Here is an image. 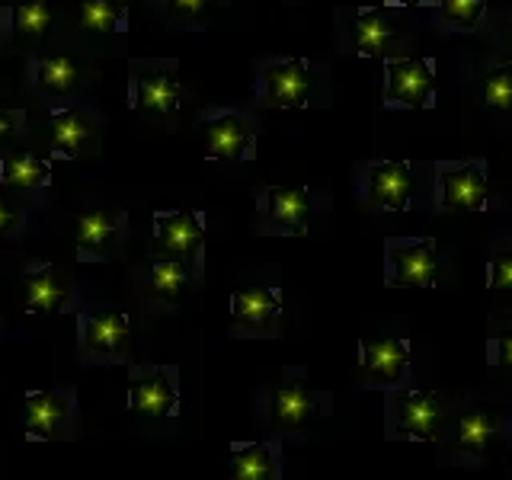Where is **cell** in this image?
Instances as JSON below:
<instances>
[{
	"label": "cell",
	"mask_w": 512,
	"mask_h": 480,
	"mask_svg": "<svg viewBox=\"0 0 512 480\" xmlns=\"http://www.w3.org/2000/svg\"><path fill=\"white\" fill-rule=\"evenodd\" d=\"M189 285V263L183 260H167L160 256L157 263H151V292L160 298H176Z\"/></svg>",
	"instance_id": "obj_24"
},
{
	"label": "cell",
	"mask_w": 512,
	"mask_h": 480,
	"mask_svg": "<svg viewBox=\"0 0 512 480\" xmlns=\"http://www.w3.org/2000/svg\"><path fill=\"white\" fill-rule=\"evenodd\" d=\"M442 7L455 26L471 29V26H477L480 13H484V0H442Z\"/></svg>",
	"instance_id": "obj_31"
},
{
	"label": "cell",
	"mask_w": 512,
	"mask_h": 480,
	"mask_svg": "<svg viewBox=\"0 0 512 480\" xmlns=\"http://www.w3.org/2000/svg\"><path fill=\"white\" fill-rule=\"evenodd\" d=\"M132 343V327L122 311H90L84 320V349L122 356Z\"/></svg>",
	"instance_id": "obj_15"
},
{
	"label": "cell",
	"mask_w": 512,
	"mask_h": 480,
	"mask_svg": "<svg viewBox=\"0 0 512 480\" xmlns=\"http://www.w3.org/2000/svg\"><path fill=\"white\" fill-rule=\"evenodd\" d=\"M391 39H394V29L384 23L381 13H362L356 16V23H352V45H356L359 55L381 58Z\"/></svg>",
	"instance_id": "obj_21"
},
{
	"label": "cell",
	"mask_w": 512,
	"mask_h": 480,
	"mask_svg": "<svg viewBox=\"0 0 512 480\" xmlns=\"http://www.w3.org/2000/svg\"><path fill=\"white\" fill-rule=\"evenodd\" d=\"M330 413V394H320L308 384V368H282V381L269 391L263 404V426L272 436H292L304 432L317 416Z\"/></svg>",
	"instance_id": "obj_1"
},
{
	"label": "cell",
	"mask_w": 512,
	"mask_h": 480,
	"mask_svg": "<svg viewBox=\"0 0 512 480\" xmlns=\"http://www.w3.org/2000/svg\"><path fill=\"white\" fill-rule=\"evenodd\" d=\"M208 157L215 160H244L253 144V128L237 112H224L208 125Z\"/></svg>",
	"instance_id": "obj_16"
},
{
	"label": "cell",
	"mask_w": 512,
	"mask_h": 480,
	"mask_svg": "<svg viewBox=\"0 0 512 480\" xmlns=\"http://www.w3.org/2000/svg\"><path fill=\"white\" fill-rule=\"evenodd\" d=\"M263 231L269 234H304L314 212L308 186H269L263 189Z\"/></svg>",
	"instance_id": "obj_9"
},
{
	"label": "cell",
	"mask_w": 512,
	"mask_h": 480,
	"mask_svg": "<svg viewBox=\"0 0 512 480\" xmlns=\"http://www.w3.org/2000/svg\"><path fill=\"white\" fill-rule=\"evenodd\" d=\"M400 4H413V0H400Z\"/></svg>",
	"instance_id": "obj_36"
},
{
	"label": "cell",
	"mask_w": 512,
	"mask_h": 480,
	"mask_svg": "<svg viewBox=\"0 0 512 480\" xmlns=\"http://www.w3.org/2000/svg\"><path fill=\"white\" fill-rule=\"evenodd\" d=\"M509 420L500 407H474L468 413L458 416V423L452 429V436L442 442V455L439 461L445 464H480L484 455L490 452V445L506 436Z\"/></svg>",
	"instance_id": "obj_5"
},
{
	"label": "cell",
	"mask_w": 512,
	"mask_h": 480,
	"mask_svg": "<svg viewBox=\"0 0 512 480\" xmlns=\"http://www.w3.org/2000/svg\"><path fill=\"white\" fill-rule=\"evenodd\" d=\"M10 132H13V116L7 109H0V141H4Z\"/></svg>",
	"instance_id": "obj_34"
},
{
	"label": "cell",
	"mask_w": 512,
	"mask_h": 480,
	"mask_svg": "<svg viewBox=\"0 0 512 480\" xmlns=\"http://www.w3.org/2000/svg\"><path fill=\"white\" fill-rule=\"evenodd\" d=\"M480 90H484V100L496 109H512V74L509 71H490L480 77Z\"/></svg>",
	"instance_id": "obj_30"
},
{
	"label": "cell",
	"mask_w": 512,
	"mask_h": 480,
	"mask_svg": "<svg viewBox=\"0 0 512 480\" xmlns=\"http://www.w3.org/2000/svg\"><path fill=\"white\" fill-rule=\"evenodd\" d=\"M119 13H122V4L119 0H84L80 4V29L87 32H112L119 23Z\"/></svg>",
	"instance_id": "obj_27"
},
{
	"label": "cell",
	"mask_w": 512,
	"mask_h": 480,
	"mask_svg": "<svg viewBox=\"0 0 512 480\" xmlns=\"http://www.w3.org/2000/svg\"><path fill=\"white\" fill-rule=\"evenodd\" d=\"M119 237V212L112 208H96V212H87L77 218V244L84 250H112Z\"/></svg>",
	"instance_id": "obj_19"
},
{
	"label": "cell",
	"mask_w": 512,
	"mask_h": 480,
	"mask_svg": "<svg viewBox=\"0 0 512 480\" xmlns=\"http://www.w3.org/2000/svg\"><path fill=\"white\" fill-rule=\"evenodd\" d=\"M432 96V68L423 58H397L388 61L384 77V103L394 106H426Z\"/></svg>",
	"instance_id": "obj_12"
},
{
	"label": "cell",
	"mask_w": 512,
	"mask_h": 480,
	"mask_svg": "<svg viewBox=\"0 0 512 480\" xmlns=\"http://www.w3.org/2000/svg\"><path fill=\"white\" fill-rule=\"evenodd\" d=\"M439 205L445 212H484L487 176L484 164H442L439 167Z\"/></svg>",
	"instance_id": "obj_10"
},
{
	"label": "cell",
	"mask_w": 512,
	"mask_h": 480,
	"mask_svg": "<svg viewBox=\"0 0 512 480\" xmlns=\"http://www.w3.org/2000/svg\"><path fill=\"white\" fill-rule=\"evenodd\" d=\"M282 292L269 285H247L231 292V324L237 336H276L282 320Z\"/></svg>",
	"instance_id": "obj_6"
},
{
	"label": "cell",
	"mask_w": 512,
	"mask_h": 480,
	"mask_svg": "<svg viewBox=\"0 0 512 480\" xmlns=\"http://www.w3.org/2000/svg\"><path fill=\"white\" fill-rule=\"evenodd\" d=\"M48 167L39 157L32 154H10L4 157V183L16 186V189H36L45 183Z\"/></svg>",
	"instance_id": "obj_25"
},
{
	"label": "cell",
	"mask_w": 512,
	"mask_h": 480,
	"mask_svg": "<svg viewBox=\"0 0 512 480\" xmlns=\"http://www.w3.org/2000/svg\"><path fill=\"white\" fill-rule=\"evenodd\" d=\"M68 420V404L58 394L32 391L26 394V432L32 439H52Z\"/></svg>",
	"instance_id": "obj_17"
},
{
	"label": "cell",
	"mask_w": 512,
	"mask_h": 480,
	"mask_svg": "<svg viewBox=\"0 0 512 480\" xmlns=\"http://www.w3.org/2000/svg\"><path fill=\"white\" fill-rule=\"evenodd\" d=\"M442 256L432 237H391L384 244V282L391 288H436Z\"/></svg>",
	"instance_id": "obj_4"
},
{
	"label": "cell",
	"mask_w": 512,
	"mask_h": 480,
	"mask_svg": "<svg viewBox=\"0 0 512 480\" xmlns=\"http://www.w3.org/2000/svg\"><path fill=\"white\" fill-rule=\"evenodd\" d=\"M487 292H506L512 298V240H500L490 253Z\"/></svg>",
	"instance_id": "obj_28"
},
{
	"label": "cell",
	"mask_w": 512,
	"mask_h": 480,
	"mask_svg": "<svg viewBox=\"0 0 512 480\" xmlns=\"http://www.w3.org/2000/svg\"><path fill=\"white\" fill-rule=\"evenodd\" d=\"M71 298V288L64 279H58V272L52 266H39L29 276V314H52L61 311Z\"/></svg>",
	"instance_id": "obj_18"
},
{
	"label": "cell",
	"mask_w": 512,
	"mask_h": 480,
	"mask_svg": "<svg viewBox=\"0 0 512 480\" xmlns=\"http://www.w3.org/2000/svg\"><path fill=\"white\" fill-rule=\"evenodd\" d=\"M509 55H512V29H509Z\"/></svg>",
	"instance_id": "obj_35"
},
{
	"label": "cell",
	"mask_w": 512,
	"mask_h": 480,
	"mask_svg": "<svg viewBox=\"0 0 512 480\" xmlns=\"http://www.w3.org/2000/svg\"><path fill=\"white\" fill-rule=\"evenodd\" d=\"M359 388L400 391L413 381V346L404 336H362L359 340Z\"/></svg>",
	"instance_id": "obj_3"
},
{
	"label": "cell",
	"mask_w": 512,
	"mask_h": 480,
	"mask_svg": "<svg viewBox=\"0 0 512 480\" xmlns=\"http://www.w3.org/2000/svg\"><path fill=\"white\" fill-rule=\"evenodd\" d=\"M180 103V84L170 74H144L138 80V109L167 116Z\"/></svg>",
	"instance_id": "obj_20"
},
{
	"label": "cell",
	"mask_w": 512,
	"mask_h": 480,
	"mask_svg": "<svg viewBox=\"0 0 512 480\" xmlns=\"http://www.w3.org/2000/svg\"><path fill=\"white\" fill-rule=\"evenodd\" d=\"M39 84L48 93H71L80 84V74L71 58L64 55H45L39 61Z\"/></svg>",
	"instance_id": "obj_26"
},
{
	"label": "cell",
	"mask_w": 512,
	"mask_h": 480,
	"mask_svg": "<svg viewBox=\"0 0 512 480\" xmlns=\"http://www.w3.org/2000/svg\"><path fill=\"white\" fill-rule=\"evenodd\" d=\"M48 23H52V13H48L45 0H20V4L13 7V26L16 32H23V36H39Z\"/></svg>",
	"instance_id": "obj_29"
},
{
	"label": "cell",
	"mask_w": 512,
	"mask_h": 480,
	"mask_svg": "<svg viewBox=\"0 0 512 480\" xmlns=\"http://www.w3.org/2000/svg\"><path fill=\"white\" fill-rule=\"evenodd\" d=\"M154 237L157 247L164 250L167 260H183L196 263L202 244H205V228L196 212H157L154 215Z\"/></svg>",
	"instance_id": "obj_11"
},
{
	"label": "cell",
	"mask_w": 512,
	"mask_h": 480,
	"mask_svg": "<svg viewBox=\"0 0 512 480\" xmlns=\"http://www.w3.org/2000/svg\"><path fill=\"white\" fill-rule=\"evenodd\" d=\"M128 404L138 416H154L164 420L180 407V384H176V368L164 365H138L132 368V388H128Z\"/></svg>",
	"instance_id": "obj_7"
},
{
	"label": "cell",
	"mask_w": 512,
	"mask_h": 480,
	"mask_svg": "<svg viewBox=\"0 0 512 480\" xmlns=\"http://www.w3.org/2000/svg\"><path fill=\"white\" fill-rule=\"evenodd\" d=\"M52 138H55L61 154L74 157L90 141V122H87V116H84V112H77V109L55 112V116H52Z\"/></svg>",
	"instance_id": "obj_22"
},
{
	"label": "cell",
	"mask_w": 512,
	"mask_h": 480,
	"mask_svg": "<svg viewBox=\"0 0 512 480\" xmlns=\"http://www.w3.org/2000/svg\"><path fill=\"white\" fill-rule=\"evenodd\" d=\"M266 103L276 109H301L311 96V77L304 61H276L263 74Z\"/></svg>",
	"instance_id": "obj_14"
},
{
	"label": "cell",
	"mask_w": 512,
	"mask_h": 480,
	"mask_svg": "<svg viewBox=\"0 0 512 480\" xmlns=\"http://www.w3.org/2000/svg\"><path fill=\"white\" fill-rule=\"evenodd\" d=\"M416 176L407 160H375L365 170V205L375 212H404L410 208Z\"/></svg>",
	"instance_id": "obj_8"
},
{
	"label": "cell",
	"mask_w": 512,
	"mask_h": 480,
	"mask_svg": "<svg viewBox=\"0 0 512 480\" xmlns=\"http://www.w3.org/2000/svg\"><path fill=\"white\" fill-rule=\"evenodd\" d=\"M445 426V404L439 391L400 388L384 394V436L394 442H439Z\"/></svg>",
	"instance_id": "obj_2"
},
{
	"label": "cell",
	"mask_w": 512,
	"mask_h": 480,
	"mask_svg": "<svg viewBox=\"0 0 512 480\" xmlns=\"http://www.w3.org/2000/svg\"><path fill=\"white\" fill-rule=\"evenodd\" d=\"M208 7V0H170V10L176 16H196Z\"/></svg>",
	"instance_id": "obj_33"
},
{
	"label": "cell",
	"mask_w": 512,
	"mask_h": 480,
	"mask_svg": "<svg viewBox=\"0 0 512 480\" xmlns=\"http://www.w3.org/2000/svg\"><path fill=\"white\" fill-rule=\"evenodd\" d=\"M16 221H20V208H16V202L7 192H0V234H7Z\"/></svg>",
	"instance_id": "obj_32"
},
{
	"label": "cell",
	"mask_w": 512,
	"mask_h": 480,
	"mask_svg": "<svg viewBox=\"0 0 512 480\" xmlns=\"http://www.w3.org/2000/svg\"><path fill=\"white\" fill-rule=\"evenodd\" d=\"M228 480H282V439L231 442Z\"/></svg>",
	"instance_id": "obj_13"
},
{
	"label": "cell",
	"mask_w": 512,
	"mask_h": 480,
	"mask_svg": "<svg viewBox=\"0 0 512 480\" xmlns=\"http://www.w3.org/2000/svg\"><path fill=\"white\" fill-rule=\"evenodd\" d=\"M487 365L496 372L512 375V304L496 320H490L487 333Z\"/></svg>",
	"instance_id": "obj_23"
}]
</instances>
